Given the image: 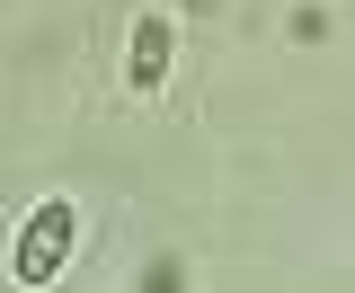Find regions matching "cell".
<instances>
[{
    "instance_id": "1",
    "label": "cell",
    "mask_w": 355,
    "mask_h": 293,
    "mask_svg": "<svg viewBox=\"0 0 355 293\" xmlns=\"http://www.w3.org/2000/svg\"><path fill=\"white\" fill-rule=\"evenodd\" d=\"M71 240H80V205H71V196H44V205L18 222V240H9V285L44 293L71 267Z\"/></svg>"
},
{
    "instance_id": "2",
    "label": "cell",
    "mask_w": 355,
    "mask_h": 293,
    "mask_svg": "<svg viewBox=\"0 0 355 293\" xmlns=\"http://www.w3.org/2000/svg\"><path fill=\"white\" fill-rule=\"evenodd\" d=\"M169 72H178V18H169V9H142L133 36H125V81L142 89V98H160Z\"/></svg>"
}]
</instances>
